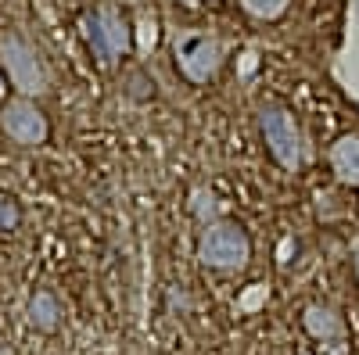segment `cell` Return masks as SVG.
I'll use <instances>...</instances> for the list:
<instances>
[{
	"mask_svg": "<svg viewBox=\"0 0 359 355\" xmlns=\"http://www.w3.org/2000/svg\"><path fill=\"white\" fill-rule=\"evenodd\" d=\"M259 130L266 140V151L273 155V162L287 172H298L309 158L306 133L298 126V118L284 104H262L259 108Z\"/></svg>",
	"mask_w": 359,
	"mask_h": 355,
	"instance_id": "1",
	"label": "cell"
},
{
	"mask_svg": "<svg viewBox=\"0 0 359 355\" xmlns=\"http://www.w3.org/2000/svg\"><path fill=\"white\" fill-rule=\"evenodd\" d=\"M172 57H176V69L187 83L205 86L219 69H223V57L226 47L219 36L205 33V29H176L172 33Z\"/></svg>",
	"mask_w": 359,
	"mask_h": 355,
	"instance_id": "2",
	"label": "cell"
},
{
	"mask_svg": "<svg viewBox=\"0 0 359 355\" xmlns=\"http://www.w3.org/2000/svg\"><path fill=\"white\" fill-rule=\"evenodd\" d=\"M252 258V241L241 223L216 219L198 233V262L208 270H245Z\"/></svg>",
	"mask_w": 359,
	"mask_h": 355,
	"instance_id": "3",
	"label": "cell"
},
{
	"mask_svg": "<svg viewBox=\"0 0 359 355\" xmlns=\"http://www.w3.org/2000/svg\"><path fill=\"white\" fill-rule=\"evenodd\" d=\"M0 65H4L11 86L22 97H40L50 86V72L43 65V57L29 47L22 36H4L0 40Z\"/></svg>",
	"mask_w": 359,
	"mask_h": 355,
	"instance_id": "4",
	"label": "cell"
},
{
	"mask_svg": "<svg viewBox=\"0 0 359 355\" xmlns=\"http://www.w3.org/2000/svg\"><path fill=\"white\" fill-rule=\"evenodd\" d=\"M86 40L101 65H115L130 50V25H126L123 11L111 4H101L86 22Z\"/></svg>",
	"mask_w": 359,
	"mask_h": 355,
	"instance_id": "5",
	"label": "cell"
},
{
	"mask_svg": "<svg viewBox=\"0 0 359 355\" xmlns=\"http://www.w3.org/2000/svg\"><path fill=\"white\" fill-rule=\"evenodd\" d=\"M331 79L352 104H359V0L345 4V33L331 57Z\"/></svg>",
	"mask_w": 359,
	"mask_h": 355,
	"instance_id": "6",
	"label": "cell"
},
{
	"mask_svg": "<svg viewBox=\"0 0 359 355\" xmlns=\"http://www.w3.org/2000/svg\"><path fill=\"white\" fill-rule=\"evenodd\" d=\"M0 130H4L18 147H40V144L47 140V133H50L43 111L29 101V97L4 104V111H0Z\"/></svg>",
	"mask_w": 359,
	"mask_h": 355,
	"instance_id": "7",
	"label": "cell"
},
{
	"mask_svg": "<svg viewBox=\"0 0 359 355\" xmlns=\"http://www.w3.org/2000/svg\"><path fill=\"white\" fill-rule=\"evenodd\" d=\"M302 327L313 341H320L323 348H331L338 355H345V341H348V330H345V319L334 312V309H327V305H309L302 312Z\"/></svg>",
	"mask_w": 359,
	"mask_h": 355,
	"instance_id": "8",
	"label": "cell"
},
{
	"mask_svg": "<svg viewBox=\"0 0 359 355\" xmlns=\"http://www.w3.org/2000/svg\"><path fill=\"white\" fill-rule=\"evenodd\" d=\"M327 162H331V172H334L338 183L359 187V137L355 133L338 137L331 144V151H327Z\"/></svg>",
	"mask_w": 359,
	"mask_h": 355,
	"instance_id": "9",
	"label": "cell"
},
{
	"mask_svg": "<svg viewBox=\"0 0 359 355\" xmlns=\"http://www.w3.org/2000/svg\"><path fill=\"white\" fill-rule=\"evenodd\" d=\"M57 316H62V309H57V298L50 291H36L33 302H29V323H33L36 330L50 334L57 327Z\"/></svg>",
	"mask_w": 359,
	"mask_h": 355,
	"instance_id": "10",
	"label": "cell"
},
{
	"mask_svg": "<svg viewBox=\"0 0 359 355\" xmlns=\"http://www.w3.org/2000/svg\"><path fill=\"white\" fill-rule=\"evenodd\" d=\"M191 212H194V219H198L201 226L216 223V219H219V197L208 190V187H198V190L191 194Z\"/></svg>",
	"mask_w": 359,
	"mask_h": 355,
	"instance_id": "11",
	"label": "cell"
},
{
	"mask_svg": "<svg viewBox=\"0 0 359 355\" xmlns=\"http://www.w3.org/2000/svg\"><path fill=\"white\" fill-rule=\"evenodd\" d=\"M252 18H259V22H273V18H280L287 8H291V0H237Z\"/></svg>",
	"mask_w": 359,
	"mask_h": 355,
	"instance_id": "12",
	"label": "cell"
},
{
	"mask_svg": "<svg viewBox=\"0 0 359 355\" xmlns=\"http://www.w3.org/2000/svg\"><path fill=\"white\" fill-rule=\"evenodd\" d=\"M266 298H269V287L266 284H252L241 298H237V309H241V312H259L266 305Z\"/></svg>",
	"mask_w": 359,
	"mask_h": 355,
	"instance_id": "13",
	"label": "cell"
},
{
	"mask_svg": "<svg viewBox=\"0 0 359 355\" xmlns=\"http://www.w3.org/2000/svg\"><path fill=\"white\" fill-rule=\"evenodd\" d=\"M155 40H158V29H155V18H140V54H151V47H155Z\"/></svg>",
	"mask_w": 359,
	"mask_h": 355,
	"instance_id": "14",
	"label": "cell"
},
{
	"mask_svg": "<svg viewBox=\"0 0 359 355\" xmlns=\"http://www.w3.org/2000/svg\"><path fill=\"white\" fill-rule=\"evenodd\" d=\"M15 226H18V209L0 197V230H15Z\"/></svg>",
	"mask_w": 359,
	"mask_h": 355,
	"instance_id": "15",
	"label": "cell"
},
{
	"mask_svg": "<svg viewBox=\"0 0 359 355\" xmlns=\"http://www.w3.org/2000/svg\"><path fill=\"white\" fill-rule=\"evenodd\" d=\"M255 69H259V54H255V50H245V54H241V69H237V76L248 79Z\"/></svg>",
	"mask_w": 359,
	"mask_h": 355,
	"instance_id": "16",
	"label": "cell"
},
{
	"mask_svg": "<svg viewBox=\"0 0 359 355\" xmlns=\"http://www.w3.org/2000/svg\"><path fill=\"white\" fill-rule=\"evenodd\" d=\"M352 270H355V280H359V237H352Z\"/></svg>",
	"mask_w": 359,
	"mask_h": 355,
	"instance_id": "17",
	"label": "cell"
},
{
	"mask_svg": "<svg viewBox=\"0 0 359 355\" xmlns=\"http://www.w3.org/2000/svg\"><path fill=\"white\" fill-rule=\"evenodd\" d=\"M0 94H4V90H0Z\"/></svg>",
	"mask_w": 359,
	"mask_h": 355,
	"instance_id": "18",
	"label": "cell"
}]
</instances>
